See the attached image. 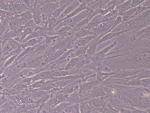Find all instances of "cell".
<instances>
[{"instance_id":"cell-18","label":"cell","mask_w":150,"mask_h":113,"mask_svg":"<svg viewBox=\"0 0 150 113\" xmlns=\"http://www.w3.org/2000/svg\"><path fill=\"white\" fill-rule=\"evenodd\" d=\"M79 106L80 113H91L93 109L87 101L80 102Z\"/></svg>"},{"instance_id":"cell-6","label":"cell","mask_w":150,"mask_h":113,"mask_svg":"<svg viewBox=\"0 0 150 113\" xmlns=\"http://www.w3.org/2000/svg\"><path fill=\"white\" fill-rule=\"evenodd\" d=\"M21 26H23L21 19L19 14L16 13L10 18L8 28L10 30L14 31Z\"/></svg>"},{"instance_id":"cell-14","label":"cell","mask_w":150,"mask_h":113,"mask_svg":"<svg viewBox=\"0 0 150 113\" xmlns=\"http://www.w3.org/2000/svg\"><path fill=\"white\" fill-rule=\"evenodd\" d=\"M78 79H74L70 80H66L54 82V83H50L54 88L62 89L69 85L73 83Z\"/></svg>"},{"instance_id":"cell-19","label":"cell","mask_w":150,"mask_h":113,"mask_svg":"<svg viewBox=\"0 0 150 113\" xmlns=\"http://www.w3.org/2000/svg\"><path fill=\"white\" fill-rule=\"evenodd\" d=\"M87 6L86 4H80L79 6L78 7L77 9H75L74 11L71 13V14L68 15L67 16L64 18L63 19L61 20V21H64L67 19L71 18V17L77 15L79 13H80V12L83 11V10L84 9H87Z\"/></svg>"},{"instance_id":"cell-1","label":"cell","mask_w":150,"mask_h":113,"mask_svg":"<svg viewBox=\"0 0 150 113\" xmlns=\"http://www.w3.org/2000/svg\"><path fill=\"white\" fill-rule=\"evenodd\" d=\"M39 3L42 20L47 22L49 17L60 6L61 1H39Z\"/></svg>"},{"instance_id":"cell-39","label":"cell","mask_w":150,"mask_h":113,"mask_svg":"<svg viewBox=\"0 0 150 113\" xmlns=\"http://www.w3.org/2000/svg\"><path fill=\"white\" fill-rule=\"evenodd\" d=\"M45 113H47V112H45Z\"/></svg>"},{"instance_id":"cell-26","label":"cell","mask_w":150,"mask_h":113,"mask_svg":"<svg viewBox=\"0 0 150 113\" xmlns=\"http://www.w3.org/2000/svg\"><path fill=\"white\" fill-rule=\"evenodd\" d=\"M127 31H123L117 32V33H108V34L106 35L104 37H103V38L100 39V40H99L98 44H100V43L101 42H103L104 41H107V40L110 39L112 37H114L115 36L118 35L120 34L124 33V32Z\"/></svg>"},{"instance_id":"cell-7","label":"cell","mask_w":150,"mask_h":113,"mask_svg":"<svg viewBox=\"0 0 150 113\" xmlns=\"http://www.w3.org/2000/svg\"><path fill=\"white\" fill-rule=\"evenodd\" d=\"M45 37H40L32 39L26 42L21 44L20 46H21V49L23 50L25 48H28V47L37 46L42 42Z\"/></svg>"},{"instance_id":"cell-29","label":"cell","mask_w":150,"mask_h":113,"mask_svg":"<svg viewBox=\"0 0 150 113\" xmlns=\"http://www.w3.org/2000/svg\"><path fill=\"white\" fill-rule=\"evenodd\" d=\"M6 42L10 45V46L13 48V50L17 49L19 47L21 44L17 42V41L13 39H10L8 40Z\"/></svg>"},{"instance_id":"cell-13","label":"cell","mask_w":150,"mask_h":113,"mask_svg":"<svg viewBox=\"0 0 150 113\" xmlns=\"http://www.w3.org/2000/svg\"><path fill=\"white\" fill-rule=\"evenodd\" d=\"M0 9L10 13H16L12 1H0Z\"/></svg>"},{"instance_id":"cell-12","label":"cell","mask_w":150,"mask_h":113,"mask_svg":"<svg viewBox=\"0 0 150 113\" xmlns=\"http://www.w3.org/2000/svg\"><path fill=\"white\" fill-rule=\"evenodd\" d=\"M87 102L92 108L96 109L100 107H105V104L100 97L92 98Z\"/></svg>"},{"instance_id":"cell-4","label":"cell","mask_w":150,"mask_h":113,"mask_svg":"<svg viewBox=\"0 0 150 113\" xmlns=\"http://www.w3.org/2000/svg\"><path fill=\"white\" fill-rule=\"evenodd\" d=\"M53 78V72L52 70H51L44 71L40 72L33 77H31L30 79L32 83H33L37 81L46 80V79H52Z\"/></svg>"},{"instance_id":"cell-8","label":"cell","mask_w":150,"mask_h":113,"mask_svg":"<svg viewBox=\"0 0 150 113\" xmlns=\"http://www.w3.org/2000/svg\"><path fill=\"white\" fill-rule=\"evenodd\" d=\"M16 13L21 14L29 9L24 1L15 0L12 1Z\"/></svg>"},{"instance_id":"cell-35","label":"cell","mask_w":150,"mask_h":113,"mask_svg":"<svg viewBox=\"0 0 150 113\" xmlns=\"http://www.w3.org/2000/svg\"><path fill=\"white\" fill-rule=\"evenodd\" d=\"M5 74L3 73L2 75H0V81L2 80L4 77H5Z\"/></svg>"},{"instance_id":"cell-30","label":"cell","mask_w":150,"mask_h":113,"mask_svg":"<svg viewBox=\"0 0 150 113\" xmlns=\"http://www.w3.org/2000/svg\"><path fill=\"white\" fill-rule=\"evenodd\" d=\"M132 113H150V109L147 108V110H143L133 107L132 109Z\"/></svg>"},{"instance_id":"cell-40","label":"cell","mask_w":150,"mask_h":113,"mask_svg":"<svg viewBox=\"0 0 150 113\" xmlns=\"http://www.w3.org/2000/svg\"><path fill=\"white\" fill-rule=\"evenodd\" d=\"M1 95H0V96H1Z\"/></svg>"},{"instance_id":"cell-32","label":"cell","mask_w":150,"mask_h":113,"mask_svg":"<svg viewBox=\"0 0 150 113\" xmlns=\"http://www.w3.org/2000/svg\"><path fill=\"white\" fill-rule=\"evenodd\" d=\"M142 56L144 60L146 61H149L150 60V53L149 52H145L143 54Z\"/></svg>"},{"instance_id":"cell-11","label":"cell","mask_w":150,"mask_h":113,"mask_svg":"<svg viewBox=\"0 0 150 113\" xmlns=\"http://www.w3.org/2000/svg\"><path fill=\"white\" fill-rule=\"evenodd\" d=\"M73 1H61V4L58 9L53 12L50 16L57 18L61 14L68 5L71 4Z\"/></svg>"},{"instance_id":"cell-20","label":"cell","mask_w":150,"mask_h":113,"mask_svg":"<svg viewBox=\"0 0 150 113\" xmlns=\"http://www.w3.org/2000/svg\"><path fill=\"white\" fill-rule=\"evenodd\" d=\"M80 62V59L77 57H74L69 60L68 64L64 67V70L69 71L77 67Z\"/></svg>"},{"instance_id":"cell-3","label":"cell","mask_w":150,"mask_h":113,"mask_svg":"<svg viewBox=\"0 0 150 113\" xmlns=\"http://www.w3.org/2000/svg\"><path fill=\"white\" fill-rule=\"evenodd\" d=\"M49 68V66L46 65L37 69L30 68L24 69L20 72V77L23 79L32 77L37 74L40 73V72L46 71V70Z\"/></svg>"},{"instance_id":"cell-2","label":"cell","mask_w":150,"mask_h":113,"mask_svg":"<svg viewBox=\"0 0 150 113\" xmlns=\"http://www.w3.org/2000/svg\"><path fill=\"white\" fill-rule=\"evenodd\" d=\"M66 51L63 49L53 51L47 49L43 55L41 66L45 67L51 64L60 57Z\"/></svg>"},{"instance_id":"cell-38","label":"cell","mask_w":150,"mask_h":113,"mask_svg":"<svg viewBox=\"0 0 150 113\" xmlns=\"http://www.w3.org/2000/svg\"><path fill=\"white\" fill-rule=\"evenodd\" d=\"M1 22H0V27H1Z\"/></svg>"},{"instance_id":"cell-27","label":"cell","mask_w":150,"mask_h":113,"mask_svg":"<svg viewBox=\"0 0 150 113\" xmlns=\"http://www.w3.org/2000/svg\"><path fill=\"white\" fill-rule=\"evenodd\" d=\"M116 42H114L112 45H109V46L107 47V48H104L102 51L99 52L96 55V59H98L99 57H101L103 55H105V54H106L110 50V49L114 46L116 45Z\"/></svg>"},{"instance_id":"cell-34","label":"cell","mask_w":150,"mask_h":113,"mask_svg":"<svg viewBox=\"0 0 150 113\" xmlns=\"http://www.w3.org/2000/svg\"><path fill=\"white\" fill-rule=\"evenodd\" d=\"M5 69L4 68H0V75L2 74L4 72Z\"/></svg>"},{"instance_id":"cell-23","label":"cell","mask_w":150,"mask_h":113,"mask_svg":"<svg viewBox=\"0 0 150 113\" xmlns=\"http://www.w3.org/2000/svg\"><path fill=\"white\" fill-rule=\"evenodd\" d=\"M13 50V48L10 46L7 42H6L2 47L1 49V56L5 58L10 54Z\"/></svg>"},{"instance_id":"cell-36","label":"cell","mask_w":150,"mask_h":113,"mask_svg":"<svg viewBox=\"0 0 150 113\" xmlns=\"http://www.w3.org/2000/svg\"><path fill=\"white\" fill-rule=\"evenodd\" d=\"M4 88V87L0 86V94H1V91H2V90ZM0 95H1V94H0Z\"/></svg>"},{"instance_id":"cell-28","label":"cell","mask_w":150,"mask_h":113,"mask_svg":"<svg viewBox=\"0 0 150 113\" xmlns=\"http://www.w3.org/2000/svg\"><path fill=\"white\" fill-rule=\"evenodd\" d=\"M136 78L138 79H143L149 78L150 77V71H143L140 72L136 76H135Z\"/></svg>"},{"instance_id":"cell-33","label":"cell","mask_w":150,"mask_h":113,"mask_svg":"<svg viewBox=\"0 0 150 113\" xmlns=\"http://www.w3.org/2000/svg\"><path fill=\"white\" fill-rule=\"evenodd\" d=\"M136 59L137 61L139 62H142L143 60H144L142 55L140 54L137 55L136 56Z\"/></svg>"},{"instance_id":"cell-31","label":"cell","mask_w":150,"mask_h":113,"mask_svg":"<svg viewBox=\"0 0 150 113\" xmlns=\"http://www.w3.org/2000/svg\"><path fill=\"white\" fill-rule=\"evenodd\" d=\"M141 85L146 87H149L150 86V79L149 78H146L141 80Z\"/></svg>"},{"instance_id":"cell-9","label":"cell","mask_w":150,"mask_h":113,"mask_svg":"<svg viewBox=\"0 0 150 113\" xmlns=\"http://www.w3.org/2000/svg\"><path fill=\"white\" fill-rule=\"evenodd\" d=\"M38 45L35 46L28 47L24 49L18 55L16 59V62L17 64L21 63V62L24 59H25L27 56H28V55L30 54L35 51Z\"/></svg>"},{"instance_id":"cell-5","label":"cell","mask_w":150,"mask_h":113,"mask_svg":"<svg viewBox=\"0 0 150 113\" xmlns=\"http://www.w3.org/2000/svg\"><path fill=\"white\" fill-rule=\"evenodd\" d=\"M80 3L79 1H73L71 4L66 8L61 15L57 18L58 21H60L63 19L67 16L72 13L75 9L79 6Z\"/></svg>"},{"instance_id":"cell-24","label":"cell","mask_w":150,"mask_h":113,"mask_svg":"<svg viewBox=\"0 0 150 113\" xmlns=\"http://www.w3.org/2000/svg\"><path fill=\"white\" fill-rule=\"evenodd\" d=\"M46 80H40L34 82V83L30 85L28 89H29L37 90L38 89L45 84L46 83Z\"/></svg>"},{"instance_id":"cell-22","label":"cell","mask_w":150,"mask_h":113,"mask_svg":"<svg viewBox=\"0 0 150 113\" xmlns=\"http://www.w3.org/2000/svg\"><path fill=\"white\" fill-rule=\"evenodd\" d=\"M17 56L18 55L15 54L13 51L9 54V57L5 60L3 68L5 69L11 65L14 62L16 61Z\"/></svg>"},{"instance_id":"cell-17","label":"cell","mask_w":150,"mask_h":113,"mask_svg":"<svg viewBox=\"0 0 150 113\" xmlns=\"http://www.w3.org/2000/svg\"><path fill=\"white\" fill-rule=\"evenodd\" d=\"M112 26L113 24L110 22L103 23L96 27L95 29L99 33L104 32V34H105V32H106L108 30V29L110 31L111 29H112Z\"/></svg>"},{"instance_id":"cell-15","label":"cell","mask_w":150,"mask_h":113,"mask_svg":"<svg viewBox=\"0 0 150 113\" xmlns=\"http://www.w3.org/2000/svg\"><path fill=\"white\" fill-rule=\"evenodd\" d=\"M57 18L50 16L48 19L47 21V29L49 32L48 35L52 33L54 28L59 23Z\"/></svg>"},{"instance_id":"cell-16","label":"cell","mask_w":150,"mask_h":113,"mask_svg":"<svg viewBox=\"0 0 150 113\" xmlns=\"http://www.w3.org/2000/svg\"><path fill=\"white\" fill-rule=\"evenodd\" d=\"M43 56H39L37 58L33 59L29 63H27L28 68L37 69L40 68L41 66Z\"/></svg>"},{"instance_id":"cell-21","label":"cell","mask_w":150,"mask_h":113,"mask_svg":"<svg viewBox=\"0 0 150 113\" xmlns=\"http://www.w3.org/2000/svg\"><path fill=\"white\" fill-rule=\"evenodd\" d=\"M36 27H25L20 35V38H21L20 44H21L29 35L32 33Z\"/></svg>"},{"instance_id":"cell-37","label":"cell","mask_w":150,"mask_h":113,"mask_svg":"<svg viewBox=\"0 0 150 113\" xmlns=\"http://www.w3.org/2000/svg\"><path fill=\"white\" fill-rule=\"evenodd\" d=\"M45 111H44V112H41V113H45Z\"/></svg>"},{"instance_id":"cell-10","label":"cell","mask_w":150,"mask_h":113,"mask_svg":"<svg viewBox=\"0 0 150 113\" xmlns=\"http://www.w3.org/2000/svg\"><path fill=\"white\" fill-rule=\"evenodd\" d=\"M98 36L96 35H91L90 36H87V37L81 38L79 39L75 43L74 45V49H77L79 47H82L86 45L91 40L93 39H94L98 37Z\"/></svg>"},{"instance_id":"cell-25","label":"cell","mask_w":150,"mask_h":113,"mask_svg":"<svg viewBox=\"0 0 150 113\" xmlns=\"http://www.w3.org/2000/svg\"><path fill=\"white\" fill-rule=\"evenodd\" d=\"M90 34H92V32L87 30V29H83V30H81L76 32L75 34L74 37H73V39H79L85 37V36L89 35Z\"/></svg>"}]
</instances>
